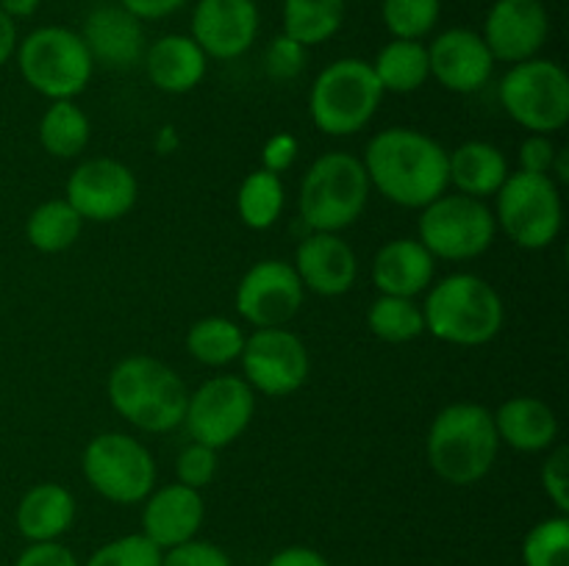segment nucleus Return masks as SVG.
Masks as SVG:
<instances>
[{
	"mask_svg": "<svg viewBox=\"0 0 569 566\" xmlns=\"http://www.w3.org/2000/svg\"><path fill=\"white\" fill-rule=\"evenodd\" d=\"M361 164L370 186L403 209H426L450 186L448 150L415 128H387L376 133Z\"/></svg>",
	"mask_w": 569,
	"mask_h": 566,
	"instance_id": "nucleus-1",
	"label": "nucleus"
},
{
	"mask_svg": "<svg viewBox=\"0 0 569 566\" xmlns=\"http://www.w3.org/2000/svg\"><path fill=\"white\" fill-rule=\"evenodd\" d=\"M498 449L500 438L492 411L478 403L448 405L428 427V466L450 486L483 481L498 461Z\"/></svg>",
	"mask_w": 569,
	"mask_h": 566,
	"instance_id": "nucleus-2",
	"label": "nucleus"
},
{
	"mask_svg": "<svg viewBox=\"0 0 569 566\" xmlns=\"http://www.w3.org/2000/svg\"><path fill=\"white\" fill-rule=\"evenodd\" d=\"M109 400L111 408L139 431L167 433L183 425L189 388L164 361L131 355L111 370Z\"/></svg>",
	"mask_w": 569,
	"mask_h": 566,
	"instance_id": "nucleus-3",
	"label": "nucleus"
},
{
	"mask_svg": "<svg viewBox=\"0 0 569 566\" xmlns=\"http://www.w3.org/2000/svg\"><path fill=\"white\" fill-rule=\"evenodd\" d=\"M426 331L439 342L481 347L492 342L506 320L498 289L472 272L448 275L428 292L422 305Z\"/></svg>",
	"mask_w": 569,
	"mask_h": 566,
	"instance_id": "nucleus-4",
	"label": "nucleus"
},
{
	"mask_svg": "<svg viewBox=\"0 0 569 566\" xmlns=\"http://www.w3.org/2000/svg\"><path fill=\"white\" fill-rule=\"evenodd\" d=\"M370 200V178L361 159L350 153H326L306 170L298 209L311 231L339 233L353 225Z\"/></svg>",
	"mask_w": 569,
	"mask_h": 566,
	"instance_id": "nucleus-5",
	"label": "nucleus"
},
{
	"mask_svg": "<svg viewBox=\"0 0 569 566\" xmlns=\"http://www.w3.org/2000/svg\"><path fill=\"white\" fill-rule=\"evenodd\" d=\"M17 64L28 87L50 100H72L87 89L94 61L81 33L44 26L17 44Z\"/></svg>",
	"mask_w": 569,
	"mask_h": 566,
	"instance_id": "nucleus-6",
	"label": "nucleus"
},
{
	"mask_svg": "<svg viewBox=\"0 0 569 566\" xmlns=\"http://www.w3.org/2000/svg\"><path fill=\"white\" fill-rule=\"evenodd\" d=\"M383 89L365 59H339L317 75L309 111L315 125L328 137H350L370 125Z\"/></svg>",
	"mask_w": 569,
	"mask_h": 566,
	"instance_id": "nucleus-7",
	"label": "nucleus"
},
{
	"mask_svg": "<svg viewBox=\"0 0 569 566\" xmlns=\"http://www.w3.org/2000/svg\"><path fill=\"white\" fill-rule=\"evenodd\" d=\"M495 222L522 250H542L559 239L565 225L559 183L537 172H509L498 189Z\"/></svg>",
	"mask_w": 569,
	"mask_h": 566,
	"instance_id": "nucleus-8",
	"label": "nucleus"
},
{
	"mask_svg": "<svg viewBox=\"0 0 569 566\" xmlns=\"http://www.w3.org/2000/svg\"><path fill=\"white\" fill-rule=\"evenodd\" d=\"M500 103L526 131L545 137L561 131L569 120V78L565 67L550 59L511 64L500 81Z\"/></svg>",
	"mask_w": 569,
	"mask_h": 566,
	"instance_id": "nucleus-9",
	"label": "nucleus"
},
{
	"mask_svg": "<svg viewBox=\"0 0 569 566\" xmlns=\"http://www.w3.org/2000/svg\"><path fill=\"white\" fill-rule=\"evenodd\" d=\"M83 477L109 503H144L156 486V461L139 438L100 433L83 449Z\"/></svg>",
	"mask_w": 569,
	"mask_h": 566,
	"instance_id": "nucleus-10",
	"label": "nucleus"
},
{
	"mask_svg": "<svg viewBox=\"0 0 569 566\" xmlns=\"http://www.w3.org/2000/svg\"><path fill=\"white\" fill-rule=\"evenodd\" d=\"M498 222L483 200L467 194H439L422 209L420 242L433 259L470 261L487 253Z\"/></svg>",
	"mask_w": 569,
	"mask_h": 566,
	"instance_id": "nucleus-11",
	"label": "nucleus"
},
{
	"mask_svg": "<svg viewBox=\"0 0 569 566\" xmlns=\"http://www.w3.org/2000/svg\"><path fill=\"white\" fill-rule=\"evenodd\" d=\"M256 411V392L237 375H217L189 392L187 425L194 442L222 449L248 431Z\"/></svg>",
	"mask_w": 569,
	"mask_h": 566,
	"instance_id": "nucleus-12",
	"label": "nucleus"
},
{
	"mask_svg": "<svg viewBox=\"0 0 569 566\" xmlns=\"http://www.w3.org/2000/svg\"><path fill=\"white\" fill-rule=\"evenodd\" d=\"M239 361L248 386L267 397L295 394L309 377V350L303 338L287 327H256L244 336Z\"/></svg>",
	"mask_w": 569,
	"mask_h": 566,
	"instance_id": "nucleus-13",
	"label": "nucleus"
},
{
	"mask_svg": "<svg viewBox=\"0 0 569 566\" xmlns=\"http://www.w3.org/2000/svg\"><path fill=\"white\" fill-rule=\"evenodd\" d=\"M137 175L117 159H89L67 181V203L83 222H114L133 209Z\"/></svg>",
	"mask_w": 569,
	"mask_h": 566,
	"instance_id": "nucleus-14",
	"label": "nucleus"
},
{
	"mask_svg": "<svg viewBox=\"0 0 569 566\" xmlns=\"http://www.w3.org/2000/svg\"><path fill=\"white\" fill-rule=\"evenodd\" d=\"M303 283L292 264L259 261L237 286V311L253 327H283L303 305Z\"/></svg>",
	"mask_w": 569,
	"mask_h": 566,
	"instance_id": "nucleus-15",
	"label": "nucleus"
},
{
	"mask_svg": "<svg viewBox=\"0 0 569 566\" xmlns=\"http://www.w3.org/2000/svg\"><path fill=\"white\" fill-rule=\"evenodd\" d=\"M550 33V17L542 0H495L483 22V42L495 61L537 59Z\"/></svg>",
	"mask_w": 569,
	"mask_h": 566,
	"instance_id": "nucleus-16",
	"label": "nucleus"
},
{
	"mask_svg": "<svg viewBox=\"0 0 569 566\" xmlns=\"http://www.w3.org/2000/svg\"><path fill=\"white\" fill-rule=\"evenodd\" d=\"M259 22L256 0H198L189 37L209 59L231 61L253 48Z\"/></svg>",
	"mask_w": 569,
	"mask_h": 566,
	"instance_id": "nucleus-17",
	"label": "nucleus"
},
{
	"mask_svg": "<svg viewBox=\"0 0 569 566\" xmlns=\"http://www.w3.org/2000/svg\"><path fill=\"white\" fill-rule=\"evenodd\" d=\"M428 70L456 94H472L489 83L495 55L472 28H448L428 44Z\"/></svg>",
	"mask_w": 569,
	"mask_h": 566,
	"instance_id": "nucleus-18",
	"label": "nucleus"
},
{
	"mask_svg": "<svg viewBox=\"0 0 569 566\" xmlns=\"http://www.w3.org/2000/svg\"><path fill=\"white\" fill-rule=\"evenodd\" d=\"M295 272L303 289L320 297H339L350 292L359 275V261L353 247L337 233L311 231L295 250Z\"/></svg>",
	"mask_w": 569,
	"mask_h": 566,
	"instance_id": "nucleus-19",
	"label": "nucleus"
},
{
	"mask_svg": "<svg viewBox=\"0 0 569 566\" xmlns=\"http://www.w3.org/2000/svg\"><path fill=\"white\" fill-rule=\"evenodd\" d=\"M203 516L206 505L198 488L170 483L144 497L142 533L159 549H170L198 536Z\"/></svg>",
	"mask_w": 569,
	"mask_h": 566,
	"instance_id": "nucleus-20",
	"label": "nucleus"
},
{
	"mask_svg": "<svg viewBox=\"0 0 569 566\" xmlns=\"http://www.w3.org/2000/svg\"><path fill=\"white\" fill-rule=\"evenodd\" d=\"M81 39L87 42L92 61H100L111 70H128L144 55L142 20H137L122 6L94 9L83 22Z\"/></svg>",
	"mask_w": 569,
	"mask_h": 566,
	"instance_id": "nucleus-21",
	"label": "nucleus"
},
{
	"mask_svg": "<svg viewBox=\"0 0 569 566\" xmlns=\"http://www.w3.org/2000/svg\"><path fill=\"white\" fill-rule=\"evenodd\" d=\"M437 259L420 239H392L383 244L372 261V283L381 294L411 297L426 292L433 283Z\"/></svg>",
	"mask_w": 569,
	"mask_h": 566,
	"instance_id": "nucleus-22",
	"label": "nucleus"
},
{
	"mask_svg": "<svg viewBox=\"0 0 569 566\" xmlns=\"http://www.w3.org/2000/svg\"><path fill=\"white\" fill-rule=\"evenodd\" d=\"M144 70L150 83L167 94H187L203 81L209 55L198 48L192 37L183 33H167L144 48Z\"/></svg>",
	"mask_w": 569,
	"mask_h": 566,
	"instance_id": "nucleus-23",
	"label": "nucleus"
},
{
	"mask_svg": "<svg viewBox=\"0 0 569 566\" xmlns=\"http://www.w3.org/2000/svg\"><path fill=\"white\" fill-rule=\"evenodd\" d=\"M498 438L520 453H542L559 438V420L553 408L537 397H511L492 414Z\"/></svg>",
	"mask_w": 569,
	"mask_h": 566,
	"instance_id": "nucleus-24",
	"label": "nucleus"
},
{
	"mask_svg": "<svg viewBox=\"0 0 569 566\" xmlns=\"http://www.w3.org/2000/svg\"><path fill=\"white\" fill-rule=\"evenodd\" d=\"M14 519L31 544L56 542L76 522V497L59 483H37L22 494Z\"/></svg>",
	"mask_w": 569,
	"mask_h": 566,
	"instance_id": "nucleus-25",
	"label": "nucleus"
},
{
	"mask_svg": "<svg viewBox=\"0 0 569 566\" xmlns=\"http://www.w3.org/2000/svg\"><path fill=\"white\" fill-rule=\"evenodd\" d=\"M509 178V161L503 150L489 142H465L448 153V181L467 198H489L498 194Z\"/></svg>",
	"mask_w": 569,
	"mask_h": 566,
	"instance_id": "nucleus-26",
	"label": "nucleus"
},
{
	"mask_svg": "<svg viewBox=\"0 0 569 566\" xmlns=\"http://www.w3.org/2000/svg\"><path fill=\"white\" fill-rule=\"evenodd\" d=\"M348 14V0H283V33L303 48L337 37Z\"/></svg>",
	"mask_w": 569,
	"mask_h": 566,
	"instance_id": "nucleus-27",
	"label": "nucleus"
},
{
	"mask_svg": "<svg viewBox=\"0 0 569 566\" xmlns=\"http://www.w3.org/2000/svg\"><path fill=\"white\" fill-rule=\"evenodd\" d=\"M372 72H376L383 92H415L431 78L428 48L417 39H392V42L378 50L376 61H372Z\"/></svg>",
	"mask_w": 569,
	"mask_h": 566,
	"instance_id": "nucleus-28",
	"label": "nucleus"
},
{
	"mask_svg": "<svg viewBox=\"0 0 569 566\" xmlns=\"http://www.w3.org/2000/svg\"><path fill=\"white\" fill-rule=\"evenodd\" d=\"M83 220L67 200H44L31 211L26 222V236L39 253H61L81 236Z\"/></svg>",
	"mask_w": 569,
	"mask_h": 566,
	"instance_id": "nucleus-29",
	"label": "nucleus"
},
{
	"mask_svg": "<svg viewBox=\"0 0 569 566\" xmlns=\"http://www.w3.org/2000/svg\"><path fill=\"white\" fill-rule=\"evenodd\" d=\"M244 333L228 316H206L187 333V353L206 366H226L242 355Z\"/></svg>",
	"mask_w": 569,
	"mask_h": 566,
	"instance_id": "nucleus-30",
	"label": "nucleus"
},
{
	"mask_svg": "<svg viewBox=\"0 0 569 566\" xmlns=\"http://www.w3.org/2000/svg\"><path fill=\"white\" fill-rule=\"evenodd\" d=\"M39 142L56 159H76L89 142V120L72 100H53L39 122Z\"/></svg>",
	"mask_w": 569,
	"mask_h": 566,
	"instance_id": "nucleus-31",
	"label": "nucleus"
},
{
	"mask_svg": "<svg viewBox=\"0 0 569 566\" xmlns=\"http://www.w3.org/2000/svg\"><path fill=\"white\" fill-rule=\"evenodd\" d=\"M283 209L281 175L267 170L250 172L237 192V211L242 222L253 231H267L278 222Z\"/></svg>",
	"mask_w": 569,
	"mask_h": 566,
	"instance_id": "nucleus-32",
	"label": "nucleus"
},
{
	"mask_svg": "<svg viewBox=\"0 0 569 566\" xmlns=\"http://www.w3.org/2000/svg\"><path fill=\"white\" fill-rule=\"evenodd\" d=\"M367 325L381 342L403 344L426 333L422 309L411 297H392L381 294L367 311Z\"/></svg>",
	"mask_w": 569,
	"mask_h": 566,
	"instance_id": "nucleus-33",
	"label": "nucleus"
},
{
	"mask_svg": "<svg viewBox=\"0 0 569 566\" xmlns=\"http://www.w3.org/2000/svg\"><path fill=\"white\" fill-rule=\"evenodd\" d=\"M442 0H381V20L395 39H417L437 28Z\"/></svg>",
	"mask_w": 569,
	"mask_h": 566,
	"instance_id": "nucleus-34",
	"label": "nucleus"
},
{
	"mask_svg": "<svg viewBox=\"0 0 569 566\" xmlns=\"http://www.w3.org/2000/svg\"><path fill=\"white\" fill-rule=\"evenodd\" d=\"M526 566H569V519L565 514L542 519L522 542Z\"/></svg>",
	"mask_w": 569,
	"mask_h": 566,
	"instance_id": "nucleus-35",
	"label": "nucleus"
},
{
	"mask_svg": "<svg viewBox=\"0 0 569 566\" xmlns=\"http://www.w3.org/2000/svg\"><path fill=\"white\" fill-rule=\"evenodd\" d=\"M161 555L164 549L156 547L144 533H131L94 549L87 566H161Z\"/></svg>",
	"mask_w": 569,
	"mask_h": 566,
	"instance_id": "nucleus-36",
	"label": "nucleus"
},
{
	"mask_svg": "<svg viewBox=\"0 0 569 566\" xmlns=\"http://www.w3.org/2000/svg\"><path fill=\"white\" fill-rule=\"evenodd\" d=\"M176 472H178V483L189 488H203L214 481L217 475V449L206 447V444L192 442L189 447L181 449L176 461Z\"/></svg>",
	"mask_w": 569,
	"mask_h": 566,
	"instance_id": "nucleus-37",
	"label": "nucleus"
},
{
	"mask_svg": "<svg viewBox=\"0 0 569 566\" xmlns=\"http://www.w3.org/2000/svg\"><path fill=\"white\" fill-rule=\"evenodd\" d=\"M306 67V48L298 44L295 39H289L287 33L272 39L267 44V53H264V70L267 75L276 78V81H292L303 72Z\"/></svg>",
	"mask_w": 569,
	"mask_h": 566,
	"instance_id": "nucleus-38",
	"label": "nucleus"
},
{
	"mask_svg": "<svg viewBox=\"0 0 569 566\" xmlns=\"http://www.w3.org/2000/svg\"><path fill=\"white\" fill-rule=\"evenodd\" d=\"M161 566H233L231 558L222 547L211 542H198V538H189V542L178 544V547L164 549L161 555Z\"/></svg>",
	"mask_w": 569,
	"mask_h": 566,
	"instance_id": "nucleus-39",
	"label": "nucleus"
},
{
	"mask_svg": "<svg viewBox=\"0 0 569 566\" xmlns=\"http://www.w3.org/2000/svg\"><path fill=\"white\" fill-rule=\"evenodd\" d=\"M569 449L561 444L553 453L548 455V461L542 464V488L550 497V503L559 508V514L567 516L569 511V472H567Z\"/></svg>",
	"mask_w": 569,
	"mask_h": 566,
	"instance_id": "nucleus-40",
	"label": "nucleus"
},
{
	"mask_svg": "<svg viewBox=\"0 0 569 566\" xmlns=\"http://www.w3.org/2000/svg\"><path fill=\"white\" fill-rule=\"evenodd\" d=\"M556 153H559V148L550 142V137H545V133H531V137L520 144V170L537 172V175H550Z\"/></svg>",
	"mask_w": 569,
	"mask_h": 566,
	"instance_id": "nucleus-41",
	"label": "nucleus"
},
{
	"mask_svg": "<svg viewBox=\"0 0 569 566\" xmlns=\"http://www.w3.org/2000/svg\"><path fill=\"white\" fill-rule=\"evenodd\" d=\"M14 566H78L76 555L59 542H37L17 558Z\"/></svg>",
	"mask_w": 569,
	"mask_h": 566,
	"instance_id": "nucleus-42",
	"label": "nucleus"
},
{
	"mask_svg": "<svg viewBox=\"0 0 569 566\" xmlns=\"http://www.w3.org/2000/svg\"><path fill=\"white\" fill-rule=\"evenodd\" d=\"M298 150H300L298 139H295L292 133H276V137L264 144V153H261L264 166H261V170L281 175V172H287L289 166L295 164V159H298Z\"/></svg>",
	"mask_w": 569,
	"mask_h": 566,
	"instance_id": "nucleus-43",
	"label": "nucleus"
},
{
	"mask_svg": "<svg viewBox=\"0 0 569 566\" xmlns=\"http://www.w3.org/2000/svg\"><path fill=\"white\" fill-rule=\"evenodd\" d=\"M126 11H131L137 20H164V17L176 14L178 9L187 6V0H120Z\"/></svg>",
	"mask_w": 569,
	"mask_h": 566,
	"instance_id": "nucleus-44",
	"label": "nucleus"
},
{
	"mask_svg": "<svg viewBox=\"0 0 569 566\" xmlns=\"http://www.w3.org/2000/svg\"><path fill=\"white\" fill-rule=\"evenodd\" d=\"M267 566H331L317 549L311 547H287L272 555Z\"/></svg>",
	"mask_w": 569,
	"mask_h": 566,
	"instance_id": "nucleus-45",
	"label": "nucleus"
},
{
	"mask_svg": "<svg viewBox=\"0 0 569 566\" xmlns=\"http://www.w3.org/2000/svg\"><path fill=\"white\" fill-rule=\"evenodd\" d=\"M17 44H20V39H17L14 20L6 11H0V67L17 53Z\"/></svg>",
	"mask_w": 569,
	"mask_h": 566,
	"instance_id": "nucleus-46",
	"label": "nucleus"
},
{
	"mask_svg": "<svg viewBox=\"0 0 569 566\" xmlns=\"http://www.w3.org/2000/svg\"><path fill=\"white\" fill-rule=\"evenodd\" d=\"M39 3L42 0H0V11H6L11 20H28V17L37 14Z\"/></svg>",
	"mask_w": 569,
	"mask_h": 566,
	"instance_id": "nucleus-47",
	"label": "nucleus"
},
{
	"mask_svg": "<svg viewBox=\"0 0 569 566\" xmlns=\"http://www.w3.org/2000/svg\"><path fill=\"white\" fill-rule=\"evenodd\" d=\"M176 144H178V137H176V128H161V133H159V144H156V148H159V153H172V150H176Z\"/></svg>",
	"mask_w": 569,
	"mask_h": 566,
	"instance_id": "nucleus-48",
	"label": "nucleus"
},
{
	"mask_svg": "<svg viewBox=\"0 0 569 566\" xmlns=\"http://www.w3.org/2000/svg\"><path fill=\"white\" fill-rule=\"evenodd\" d=\"M556 172V181L559 183H567L569 181V159H567V150H559L556 153V161H553V170Z\"/></svg>",
	"mask_w": 569,
	"mask_h": 566,
	"instance_id": "nucleus-49",
	"label": "nucleus"
}]
</instances>
